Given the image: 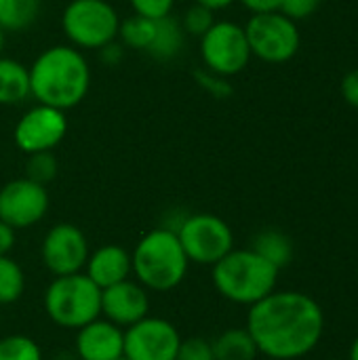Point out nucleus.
Returning <instances> with one entry per match:
<instances>
[{"label":"nucleus","mask_w":358,"mask_h":360,"mask_svg":"<svg viewBox=\"0 0 358 360\" xmlns=\"http://www.w3.org/2000/svg\"><path fill=\"white\" fill-rule=\"evenodd\" d=\"M245 327L260 354L272 360H300L319 346L325 314L314 297L276 289L249 308Z\"/></svg>","instance_id":"f257e3e1"},{"label":"nucleus","mask_w":358,"mask_h":360,"mask_svg":"<svg viewBox=\"0 0 358 360\" xmlns=\"http://www.w3.org/2000/svg\"><path fill=\"white\" fill-rule=\"evenodd\" d=\"M91 89V65L82 51L72 44L44 49L30 65V91L38 103L72 110Z\"/></svg>","instance_id":"f03ea898"},{"label":"nucleus","mask_w":358,"mask_h":360,"mask_svg":"<svg viewBox=\"0 0 358 360\" xmlns=\"http://www.w3.org/2000/svg\"><path fill=\"white\" fill-rule=\"evenodd\" d=\"M131 266L135 281L154 293H169L177 289L190 270V262L175 230L165 226L146 232L137 240L131 253Z\"/></svg>","instance_id":"7ed1b4c3"},{"label":"nucleus","mask_w":358,"mask_h":360,"mask_svg":"<svg viewBox=\"0 0 358 360\" xmlns=\"http://www.w3.org/2000/svg\"><path fill=\"white\" fill-rule=\"evenodd\" d=\"M281 270L260 257L251 247L232 249L215 266H211V281L215 291L236 304L251 308L253 304L276 291Z\"/></svg>","instance_id":"20e7f679"},{"label":"nucleus","mask_w":358,"mask_h":360,"mask_svg":"<svg viewBox=\"0 0 358 360\" xmlns=\"http://www.w3.org/2000/svg\"><path fill=\"white\" fill-rule=\"evenodd\" d=\"M42 308L53 325L78 331L101 316V289L84 272L55 276L44 289Z\"/></svg>","instance_id":"39448f33"},{"label":"nucleus","mask_w":358,"mask_h":360,"mask_svg":"<svg viewBox=\"0 0 358 360\" xmlns=\"http://www.w3.org/2000/svg\"><path fill=\"white\" fill-rule=\"evenodd\" d=\"M120 15L108 0H70L61 13V32L78 51H99L118 38Z\"/></svg>","instance_id":"423d86ee"},{"label":"nucleus","mask_w":358,"mask_h":360,"mask_svg":"<svg viewBox=\"0 0 358 360\" xmlns=\"http://www.w3.org/2000/svg\"><path fill=\"white\" fill-rule=\"evenodd\" d=\"M175 234L190 264L215 266L234 249V232L213 213H186Z\"/></svg>","instance_id":"0eeeda50"},{"label":"nucleus","mask_w":358,"mask_h":360,"mask_svg":"<svg viewBox=\"0 0 358 360\" xmlns=\"http://www.w3.org/2000/svg\"><path fill=\"white\" fill-rule=\"evenodd\" d=\"M243 27L249 40L251 55L266 63H287L300 51V27L281 11L251 15L247 25Z\"/></svg>","instance_id":"6e6552de"},{"label":"nucleus","mask_w":358,"mask_h":360,"mask_svg":"<svg viewBox=\"0 0 358 360\" xmlns=\"http://www.w3.org/2000/svg\"><path fill=\"white\" fill-rule=\"evenodd\" d=\"M200 57L205 68L219 76L241 74L253 57L245 27L228 19L215 21L200 36Z\"/></svg>","instance_id":"1a4fd4ad"},{"label":"nucleus","mask_w":358,"mask_h":360,"mask_svg":"<svg viewBox=\"0 0 358 360\" xmlns=\"http://www.w3.org/2000/svg\"><path fill=\"white\" fill-rule=\"evenodd\" d=\"M179 329L162 316H146L124 329V356L129 360H175Z\"/></svg>","instance_id":"9d476101"},{"label":"nucleus","mask_w":358,"mask_h":360,"mask_svg":"<svg viewBox=\"0 0 358 360\" xmlns=\"http://www.w3.org/2000/svg\"><path fill=\"white\" fill-rule=\"evenodd\" d=\"M49 190L27 177H17L0 188V219L15 230L40 224L49 213Z\"/></svg>","instance_id":"9b49d317"},{"label":"nucleus","mask_w":358,"mask_h":360,"mask_svg":"<svg viewBox=\"0 0 358 360\" xmlns=\"http://www.w3.org/2000/svg\"><path fill=\"white\" fill-rule=\"evenodd\" d=\"M91 255V247L87 234L74 224H57L53 226L40 245L42 266L53 276H68L84 272L87 259Z\"/></svg>","instance_id":"f8f14e48"},{"label":"nucleus","mask_w":358,"mask_h":360,"mask_svg":"<svg viewBox=\"0 0 358 360\" xmlns=\"http://www.w3.org/2000/svg\"><path fill=\"white\" fill-rule=\"evenodd\" d=\"M68 133V118L63 110L36 103L30 108L13 129V141L23 154L53 152Z\"/></svg>","instance_id":"ddd939ff"},{"label":"nucleus","mask_w":358,"mask_h":360,"mask_svg":"<svg viewBox=\"0 0 358 360\" xmlns=\"http://www.w3.org/2000/svg\"><path fill=\"white\" fill-rule=\"evenodd\" d=\"M150 314L148 289L137 281H122L101 291V316L120 329H127Z\"/></svg>","instance_id":"4468645a"},{"label":"nucleus","mask_w":358,"mask_h":360,"mask_svg":"<svg viewBox=\"0 0 358 360\" xmlns=\"http://www.w3.org/2000/svg\"><path fill=\"white\" fill-rule=\"evenodd\" d=\"M74 348L80 360L120 359L124 354V329L99 316L76 331Z\"/></svg>","instance_id":"2eb2a0df"},{"label":"nucleus","mask_w":358,"mask_h":360,"mask_svg":"<svg viewBox=\"0 0 358 360\" xmlns=\"http://www.w3.org/2000/svg\"><path fill=\"white\" fill-rule=\"evenodd\" d=\"M84 274L103 291L112 285H118L133 276L131 253L120 245H103L91 251Z\"/></svg>","instance_id":"dca6fc26"},{"label":"nucleus","mask_w":358,"mask_h":360,"mask_svg":"<svg viewBox=\"0 0 358 360\" xmlns=\"http://www.w3.org/2000/svg\"><path fill=\"white\" fill-rule=\"evenodd\" d=\"M27 97H32L30 68L17 59L0 57V105H19Z\"/></svg>","instance_id":"f3484780"},{"label":"nucleus","mask_w":358,"mask_h":360,"mask_svg":"<svg viewBox=\"0 0 358 360\" xmlns=\"http://www.w3.org/2000/svg\"><path fill=\"white\" fill-rule=\"evenodd\" d=\"M184 42H186V32H184L179 19L169 15V17L156 19L154 36H152V42L146 53L160 61L175 59L184 49Z\"/></svg>","instance_id":"a211bd4d"},{"label":"nucleus","mask_w":358,"mask_h":360,"mask_svg":"<svg viewBox=\"0 0 358 360\" xmlns=\"http://www.w3.org/2000/svg\"><path fill=\"white\" fill-rule=\"evenodd\" d=\"M211 346L215 360H255L260 356V350L247 327L226 329L211 342Z\"/></svg>","instance_id":"6ab92c4d"},{"label":"nucleus","mask_w":358,"mask_h":360,"mask_svg":"<svg viewBox=\"0 0 358 360\" xmlns=\"http://www.w3.org/2000/svg\"><path fill=\"white\" fill-rule=\"evenodd\" d=\"M251 249L279 270L287 268L293 262V253H295L293 240L285 232L274 230V228H268V230H262L260 234H255Z\"/></svg>","instance_id":"aec40b11"},{"label":"nucleus","mask_w":358,"mask_h":360,"mask_svg":"<svg viewBox=\"0 0 358 360\" xmlns=\"http://www.w3.org/2000/svg\"><path fill=\"white\" fill-rule=\"evenodd\" d=\"M40 13V0H0V27L17 32L30 27Z\"/></svg>","instance_id":"412c9836"},{"label":"nucleus","mask_w":358,"mask_h":360,"mask_svg":"<svg viewBox=\"0 0 358 360\" xmlns=\"http://www.w3.org/2000/svg\"><path fill=\"white\" fill-rule=\"evenodd\" d=\"M25 293L23 268L11 257L0 255V308L17 304Z\"/></svg>","instance_id":"4be33fe9"},{"label":"nucleus","mask_w":358,"mask_h":360,"mask_svg":"<svg viewBox=\"0 0 358 360\" xmlns=\"http://www.w3.org/2000/svg\"><path fill=\"white\" fill-rule=\"evenodd\" d=\"M154 25H156V19H148V17L133 13L131 17L120 19L118 38H120L122 46L146 53L152 42V36H154Z\"/></svg>","instance_id":"5701e85b"},{"label":"nucleus","mask_w":358,"mask_h":360,"mask_svg":"<svg viewBox=\"0 0 358 360\" xmlns=\"http://www.w3.org/2000/svg\"><path fill=\"white\" fill-rule=\"evenodd\" d=\"M0 360H44L36 340L19 333L0 338Z\"/></svg>","instance_id":"b1692460"},{"label":"nucleus","mask_w":358,"mask_h":360,"mask_svg":"<svg viewBox=\"0 0 358 360\" xmlns=\"http://www.w3.org/2000/svg\"><path fill=\"white\" fill-rule=\"evenodd\" d=\"M59 165L53 152H36V154H27V162H25V177L40 184V186H49L55 177H57Z\"/></svg>","instance_id":"393cba45"},{"label":"nucleus","mask_w":358,"mask_h":360,"mask_svg":"<svg viewBox=\"0 0 358 360\" xmlns=\"http://www.w3.org/2000/svg\"><path fill=\"white\" fill-rule=\"evenodd\" d=\"M186 36H194V38H200L213 23H215V13L209 11L207 6H200V4H192L179 19Z\"/></svg>","instance_id":"a878e982"},{"label":"nucleus","mask_w":358,"mask_h":360,"mask_svg":"<svg viewBox=\"0 0 358 360\" xmlns=\"http://www.w3.org/2000/svg\"><path fill=\"white\" fill-rule=\"evenodd\" d=\"M194 78H196V84L200 89H205L207 93H211L217 99H226V97L232 95V84L228 82L226 76H219V74H215V72H211L207 68H200V70L194 72Z\"/></svg>","instance_id":"bb28decb"},{"label":"nucleus","mask_w":358,"mask_h":360,"mask_svg":"<svg viewBox=\"0 0 358 360\" xmlns=\"http://www.w3.org/2000/svg\"><path fill=\"white\" fill-rule=\"evenodd\" d=\"M175 360H215L213 346L205 338H188V340H181Z\"/></svg>","instance_id":"cd10ccee"},{"label":"nucleus","mask_w":358,"mask_h":360,"mask_svg":"<svg viewBox=\"0 0 358 360\" xmlns=\"http://www.w3.org/2000/svg\"><path fill=\"white\" fill-rule=\"evenodd\" d=\"M135 15L148 17V19H162L173 13L175 0H129Z\"/></svg>","instance_id":"c85d7f7f"},{"label":"nucleus","mask_w":358,"mask_h":360,"mask_svg":"<svg viewBox=\"0 0 358 360\" xmlns=\"http://www.w3.org/2000/svg\"><path fill=\"white\" fill-rule=\"evenodd\" d=\"M319 6H321V0H283L279 11L298 23V21L312 17L319 11Z\"/></svg>","instance_id":"c756f323"},{"label":"nucleus","mask_w":358,"mask_h":360,"mask_svg":"<svg viewBox=\"0 0 358 360\" xmlns=\"http://www.w3.org/2000/svg\"><path fill=\"white\" fill-rule=\"evenodd\" d=\"M340 91H342L344 101L350 108H357L358 110V68L344 74V78L340 82Z\"/></svg>","instance_id":"7c9ffc66"},{"label":"nucleus","mask_w":358,"mask_h":360,"mask_svg":"<svg viewBox=\"0 0 358 360\" xmlns=\"http://www.w3.org/2000/svg\"><path fill=\"white\" fill-rule=\"evenodd\" d=\"M17 243V230L0 219V255H11Z\"/></svg>","instance_id":"2f4dec72"},{"label":"nucleus","mask_w":358,"mask_h":360,"mask_svg":"<svg viewBox=\"0 0 358 360\" xmlns=\"http://www.w3.org/2000/svg\"><path fill=\"white\" fill-rule=\"evenodd\" d=\"M238 2H241L251 15H257V13H272V11H279L283 0H238Z\"/></svg>","instance_id":"473e14b6"},{"label":"nucleus","mask_w":358,"mask_h":360,"mask_svg":"<svg viewBox=\"0 0 358 360\" xmlns=\"http://www.w3.org/2000/svg\"><path fill=\"white\" fill-rule=\"evenodd\" d=\"M122 44H116V40L114 42H110V44H106L103 49H99L97 53H99V59L106 63V65H116L120 59H122Z\"/></svg>","instance_id":"72a5a7b5"},{"label":"nucleus","mask_w":358,"mask_h":360,"mask_svg":"<svg viewBox=\"0 0 358 360\" xmlns=\"http://www.w3.org/2000/svg\"><path fill=\"white\" fill-rule=\"evenodd\" d=\"M196 4H200V6H207L209 11H224V8H228V6H232L236 0H194Z\"/></svg>","instance_id":"f704fd0d"},{"label":"nucleus","mask_w":358,"mask_h":360,"mask_svg":"<svg viewBox=\"0 0 358 360\" xmlns=\"http://www.w3.org/2000/svg\"><path fill=\"white\" fill-rule=\"evenodd\" d=\"M348 360H358V335L354 338L352 346H350V354H348Z\"/></svg>","instance_id":"c9c22d12"},{"label":"nucleus","mask_w":358,"mask_h":360,"mask_svg":"<svg viewBox=\"0 0 358 360\" xmlns=\"http://www.w3.org/2000/svg\"><path fill=\"white\" fill-rule=\"evenodd\" d=\"M4 34H6V32L0 27V57H2V49H4Z\"/></svg>","instance_id":"e433bc0d"},{"label":"nucleus","mask_w":358,"mask_h":360,"mask_svg":"<svg viewBox=\"0 0 358 360\" xmlns=\"http://www.w3.org/2000/svg\"><path fill=\"white\" fill-rule=\"evenodd\" d=\"M0 327H2V308H0Z\"/></svg>","instance_id":"4c0bfd02"},{"label":"nucleus","mask_w":358,"mask_h":360,"mask_svg":"<svg viewBox=\"0 0 358 360\" xmlns=\"http://www.w3.org/2000/svg\"><path fill=\"white\" fill-rule=\"evenodd\" d=\"M116 360H129V359H127V356H124V354H122V356H120V359H116Z\"/></svg>","instance_id":"58836bf2"},{"label":"nucleus","mask_w":358,"mask_h":360,"mask_svg":"<svg viewBox=\"0 0 358 360\" xmlns=\"http://www.w3.org/2000/svg\"><path fill=\"white\" fill-rule=\"evenodd\" d=\"M333 360H340V359H333Z\"/></svg>","instance_id":"ea45409f"}]
</instances>
